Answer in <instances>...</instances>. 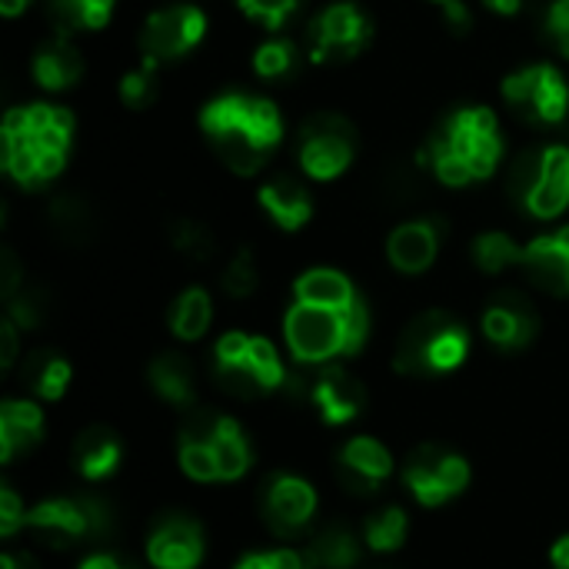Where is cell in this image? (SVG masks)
<instances>
[{"instance_id": "5bb4252c", "label": "cell", "mask_w": 569, "mask_h": 569, "mask_svg": "<svg viewBox=\"0 0 569 569\" xmlns=\"http://www.w3.org/2000/svg\"><path fill=\"white\" fill-rule=\"evenodd\" d=\"M403 483L423 507H443L447 500L460 497L470 483V467L460 453L423 443L403 463Z\"/></svg>"}, {"instance_id": "9c48e42d", "label": "cell", "mask_w": 569, "mask_h": 569, "mask_svg": "<svg viewBox=\"0 0 569 569\" xmlns=\"http://www.w3.org/2000/svg\"><path fill=\"white\" fill-rule=\"evenodd\" d=\"M513 200L537 220H557L569 207V147L547 143L517 160L510 173Z\"/></svg>"}, {"instance_id": "52a82bcc", "label": "cell", "mask_w": 569, "mask_h": 569, "mask_svg": "<svg viewBox=\"0 0 569 569\" xmlns=\"http://www.w3.org/2000/svg\"><path fill=\"white\" fill-rule=\"evenodd\" d=\"M470 353V330L447 310H427L407 323L397 343V370L407 377L453 373Z\"/></svg>"}, {"instance_id": "bcb514c9", "label": "cell", "mask_w": 569, "mask_h": 569, "mask_svg": "<svg viewBox=\"0 0 569 569\" xmlns=\"http://www.w3.org/2000/svg\"><path fill=\"white\" fill-rule=\"evenodd\" d=\"M527 3L530 0H483V7L493 10V13H500V17H517Z\"/></svg>"}, {"instance_id": "e575fe53", "label": "cell", "mask_w": 569, "mask_h": 569, "mask_svg": "<svg viewBox=\"0 0 569 569\" xmlns=\"http://www.w3.org/2000/svg\"><path fill=\"white\" fill-rule=\"evenodd\" d=\"M160 93V83H157V63L150 60H140L137 70H127L120 77V100L123 107L130 110H147Z\"/></svg>"}, {"instance_id": "7dc6e473", "label": "cell", "mask_w": 569, "mask_h": 569, "mask_svg": "<svg viewBox=\"0 0 569 569\" xmlns=\"http://www.w3.org/2000/svg\"><path fill=\"white\" fill-rule=\"evenodd\" d=\"M550 563H553V569H569V533L553 543V550H550Z\"/></svg>"}, {"instance_id": "7402d4cb", "label": "cell", "mask_w": 569, "mask_h": 569, "mask_svg": "<svg viewBox=\"0 0 569 569\" xmlns=\"http://www.w3.org/2000/svg\"><path fill=\"white\" fill-rule=\"evenodd\" d=\"M30 73L40 90H50V93L70 90L83 77V53L70 40V33H53L33 50Z\"/></svg>"}, {"instance_id": "cb8c5ba5", "label": "cell", "mask_w": 569, "mask_h": 569, "mask_svg": "<svg viewBox=\"0 0 569 569\" xmlns=\"http://www.w3.org/2000/svg\"><path fill=\"white\" fill-rule=\"evenodd\" d=\"M43 440V413L30 400L0 403V460L13 463Z\"/></svg>"}, {"instance_id": "2e32d148", "label": "cell", "mask_w": 569, "mask_h": 569, "mask_svg": "<svg viewBox=\"0 0 569 569\" xmlns=\"http://www.w3.org/2000/svg\"><path fill=\"white\" fill-rule=\"evenodd\" d=\"M260 513L273 537L297 540L310 530L317 513V493L293 473H273L260 490Z\"/></svg>"}, {"instance_id": "3957f363", "label": "cell", "mask_w": 569, "mask_h": 569, "mask_svg": "<svg viewBox=\"0 0 569 569\" xmlns=\"http://www.w3.org/2000/svg\"><path fill=\"white\" fill-rule=\"evenodd\" d=\"M200 133L233 173L253 177L283 143V117L273 100L233 90L203 103Z\"/></svg>"}, {"instance_id": "7a4b0ae2", "label": "cell", "mask_w": 569, "mask_h": 569, "mask_svg": "<svg viewBox=\"0 0 569 569\" xmlns=\"http://www.w3.org/2000/svg\"><path fill=\"white\" fill-rule=\"evenodd\" d=\"M73 150V113L53 103H23L0 123V167L23 187L40 190L57 180Z\"/></svg>"}, {"instance_id": "f35d334b", "label": "cell", "mask_w": 569, "mask_h": 569, "mask_svg": "<svg viewBox=\"0 0 569 569\" xmlns=\"http://www.w3.org/2000/svg\"><path fill=\"white\" fill-rule=\"evenodd\" d=\"M53 223L67 233V237H83L87 233V207L73 197H60L53 203Z\"/></svg>"}, {"instance_id": "7c38bea8", "label": "cell", "mask_w": 569, "mask_h": 569, "mask_svg": "<svg viewBox=\"0 0 569 569\" xmlns=\"http://www.w3.org/2000/svg\"><path fill=\"white\" fill-rule=\"evenodd\" d=\"M370 40H373V20L353 0H337L330 7H323L313 17L310 30H307L310 57L317 63H347V60H357L367 50Z\"/></svg>"}, {"instance_id": "ffe728a7", "label": "cell", "mask_w": 569, "mask_h": 569, "mask_svg": "<svg viewBox=\"0 0 569 569\" xmlns=\"http://www.w3.org/2000/svg\"><path fill=\"white\" fill-rule=\"evenodd\" d=\"M440 243H443V223L437 217L407 220L393 227V233L387 237V260L393 263V270L417 277L433 267Z\"/></svg>"}, {"instance_id": "60d3db41", "label": "cell", "mask_w": 569, "mask_h": 569, "mask_svg": "<svg viewBox=\"0 0 569 569\" xmlns=\"http://www.w3.org/2000/svg\"><path fill=\"white\" fill-rule=\"evenodd\" d=\"M547 37L553 40V47L569 57V0H553L547 10Z\"/></svg>"}, {"instance_id": "ba28073f", "label": "cell", "mask_w": 569, "mask_h": 569, "mask_svg": "<svg viewBox=\"0 0 569 569\" xmlns=\"http://www.w3.org/2000/svg\"><path fill=\"white\" fill-rule=\"evenodd\" d=\"M213 377L230 397L260 400L287 387L290 370L283 367L270 340L233 330V333H223L213 347Z\"/></svg>"}, {"instance_id": "484cf974", "label": "cell", "mask_w": 569, "mask_h": 569, "mask_svg": "<svg viewBox=\"0 0 569 569\" xmlns=\"http://www.w3.org/2000/svg\"><path fill=\"white\" fill-rule=\"evenodd\" d=\"M70 460H73V467H77L80 477H87V480H107V477L120 467L123 447H120V440H117L113 430L93 423V427H87V430L73 440Z\"/></svg>"}, {"instance_id": "8d00e7d4", "label": "cell", "mask_w": 569, "mask_h": 569, "mask_svg": "<svg viewBox=\"0 0 569 569\" xmlns=\"http://www.w3.org/2000/svg\"><path fill=\"white\" fill-rule=\"evenodd\" d=\"M247 20L260 23L263 30H280L300 7V0H237Z\"/></svg>"}, {"instance_id": "836d02e7", "label": "cell", "mask_w": 569, "mask_h": 569, "mask_svg": "<svg viewBox=\"0 0 569 569\" xmlns=\"http://www.w3.org/2000/svg\"><path fill=\"white\" fill-rule=\"evenodd\" d=\"M257 283H260V270H257L253 250H250V247H240V250L227 260V267H223V273H220V287H223L227 297L243 300V297H250V293L257 290Z\"/></svg>"}, {"instance_id": "1f68e13d", "label": "cell", "mask_w": 569, "mask_h": 569, "mask_svg": "<svg viewBox=\"0 0 569 569\" xmlns=\"http://www.w3.org/2000/svg\"><path fill=\"white\" fill-rule=\"evenodd\" d=\"M407 540V513L400 507H383L363 520V543L377 553H393Z\"/></svg>"}, {"instance_id": "44dd1931", "label": "cell", "mask_w": 569, "mask_h": 569, "mask_svg": "<svg viewBox=\"0 0 569 569\" xmlns=\"http://www.w3.org/2000/svg\"><path fill=\"white\" fill-rule=\"evenodd\" d=\"M527 277L547 290V293H563L569 297V223L553 230V233H543V237H533L527 247H523V263Z\"/></svg>"}, {"instance_id": "681fc988", "label": "cell", "mask_w": 569, "mask_h": 569, "mask_svg": "<svg viewBox=\"0 0 569 569\" xmlns=\"http://www.w3.org/2000/svg\"><path fill=\"white\" fill-rule=\"evenodd\" d=\"M30 3H33V0H0V13H3L7 20H13V17H20Z\"/></svg>"}, {"instance_id": "603a6c76", "label": "cell", "mask_w": 569, "mask_h": 569, "mask_svg": "<svg viewBox=\"0 0 569 569\" xmlns=\"http://www.w3.org/2000/svg\"><path fill=\"white\" fill-rule=\"evenodd\" d=\"M257 203L287 233L303 230L313 217V193L293 177H270L267 183H260Z\"/></svg>"}, {"instance_id": "e0dca14e", "label": "cell", "mask_w": 569, "mask_h": 569, "mask_svg": "<svg viewBox=\"0 0 569 569\" xmlns=\"http://www.w3.org/2000/svg\"><path fill=\"white\" fill-rule=\"evenodd\" d=\"M480 323H483V337L503 353H517V350L530 347L533 337L540 333V317H537L533 303L517 290L493 293L483 307Z\"/></svg>"}, {"instance_id": "6da1fadb", "label": "cell", "mask_w": 569, "mask_h": 569, "mask_svg": "<svg viewBox=\"0 0 569 569\" xmlns=\"http://www.w3.org/2000/svg\"><path fill=\"white\" fill-rule=\"evenodd\" d=\"M370 333V310L353 280L333 267H313L297 277L293 303L283 317V337L303 367H323L353 357Z\"/></svg>"}, {"instance_id": "f907efd6", "label": "cell", "mask_w": 569, "mask_h": 569, "mask_svg": "<svg viewBox=\"0 0 569 569\" xmlns=\"http://www.w3.org/2000/svg\"><path fill=\"white\" fill-rule=\"evenodd\" d=\"M377 569H390V567H377Z\"/></svg>"}, {"instance_id": "d590c367", "label": "cell", "mask_w": 569, "mask_h": 569, "mask_svg": "<svg viewBox=\"0 0 569 569\" xmlns=\"http://www.w3.org/2000/svg\"><path fill=\"white\" fill-rule=\"evenodd\" d=\"M170 243H173V250L177 253H183L187 260H197V263H203V260H210L213 253H217V240H213V233L203 227V223H197V220H177L173 227H170Z\"/></svg>"}, {"instance_id": "d6a6232c", "label": "cell", "mask_w": 569, "mask_h": 569, "mask_svg": "<svg viewBox=\"0 0 569 569\" xmlns=\"http://www.w3.org/2000/svg\"><path fill=\"white\" fill-rule=\"evenodd\" d=\"M297 63H300V50L283 37H273L253 50V73L270 83H280L290 73H297Z\"/></svg>"}, {"instance_id": "b9f144b4", "label": "cell", "mask_w": 569, "mask_h": 569, "mask_svg": "<svg viewBox=\"0 0 569 569\" xmlns=\"http://www.w3.org/2000/svg\"><path fill=\"white\" fill-rule=\"evenodd\" d=\"M23 520H27V510L20 507L17 493L10 487H3L0 490V533L3 537H13L23 527Z\"/></svg>"}, {"instance_id": "ee69618b", "label": "cell", "mask_w": 569, "mask_h": 569, "mask_svg": "<svg viewBox=\"0 0 569 569\" xmlns=\"http://www.w3.org/2000/svg\"><path fill=\"white\" fill-rule=\"evenodd\" d=\"M427 3H433L447 17L450 27H457V30H467L470 27V7H467V0H427Z\"/></svg>"}, {"instance_id": "30bf717a", "label": "cell", "mask_w": 569, "mask_h": 569, "mask_svg": "<svg viewBox=\"0 0 569 569\" xmlns=\"http://www.w3.org/2000/svg\"><path fill=\"white\" fill-rule=\"evenodd\" d=\"M353 157H357V130L347 117L313 113L310 120H303L297 133V160L310 180L330 183L343 177Z\"/></svg>"}, {"instance_id": "c3c4849f", "label": "cell", "mask_w": 569, "mask_h": 569, "mask_svg": "<svg viewBox=\"0 0 569 569\" xmlns=\"http://www.w3.org/2000/svg\"><path fill=\"white\" fill-rule=\"evenodd\" d=\"M0 569H40V567H37V560H33V557H27V553H3Z\"/></svg>"}, {"instance_id": "4dcf8cb0", "label": "cell", "mask_w": 569, "mask_h": 569, "mask_svg": "<svg viewBox=\"0 0 569 569\" xmlns=\"http://www.w3.org/2000/svg\"><path fill=\"white\" fill-rule=\"evenodd\" d=\"M470 253H473V263H477L483 273H490V277H497V273L513 270V267L523 263V247H520L510 233H503V230L480 233V237L473 240Z\"/></svg>"}, {"instance_id": "f1b7e54d", "label": "cell", "mask_w": 569, "mask_h": 569, "mask_svg": "<svg viewBox=\"0 0 569 569\" xmlns=\"http://www.w3.org/2000/svg\"><path fill=\"white\" fill-rule=\"evenodd\" d=\"M117 0H47L57 33H93L110 23Z\"/></svg>"}, {"instance_id": "ac0fdd59", "label": "cell", "mask_w": 569, "mask_h": 569, "mask_svg": "<svg viewBox=\"0 0 569 569\" xmlns=\"http://www.w3.org/2000/svg\"><path fill=\"white\" fill-rule=\"evenodd\" d=\"M203 550V530L187 513H163L150 527L147 557L157 569H197Z\"/></svg>"}, {"instance_id": "f6af8a7d", "label": "cell", "mask_w": 569, "mask_h": 569, "mask_svg": "<svg viewBox=\"0 0 569 569\" xmlns=\"http://www.w3.org/2000/svg\"><path fill=\"white\" fill-rule=\"evenodd\" d=\"M80 569H137V567H127L120 557H113V553H93V557H87Z\"/></svg>"}, {"instance_id": "8fae6325", "label": "cell", "mask_w": 569, "mask_h": 569, "mask_svg": "<svg viewBox=\"0 0 569 569\" xmlns=\"http://www.w3.org/2000/svg\"><path fill=\"white\" fill-rule=\"evenodd\" d=\"M500 93L507 107L537 127H553L567 117L569 87L567 77L553 63H527L503 77Z\"/></svg>"}, {"instance_id": "7bdbcfd3", "label": "cell", "mask_w": 569, "mask_h": 569, "mask_svg": "<svg viewBox=\"0 0 569 569\" xmlns=\"http://www.w3.org/2000/svg\"><path fill=\"white\" fill-rule=\"evenodd\" d=\"M17 330L20 327L10 317H3V323H0V367L3 370H10L17 363Z\"/></svg>"}, {"instance_id": "74e56055", "label": "cell", "mask_w": 569, "mask_h": 569, "mask_svg": "<svg viewBox=\"0 0 569 569\" xmlns=\"http://www.w3.org/2000/svg\"><path fill=\"white\" fill-rule=\"evenodd\" d=\"M7 317L20 327V330H30L40 323L43 317V300L33 293V290H17L7 297Z\"/></svg>"}, {"instance_id": "4fadbf2b", "label": "cell", "mask_w": 569, "mask_h": 569, "mask_svg": "<svg viewBox=\"0 0 569 569\" xmlns=\"http://www.w3.org/2000/svg\"><path fill=\"white\" fill-rule=\"evenodd\" d=\"M203 37H207V13L193 3H170L143 20L137 47L143 60L160 67L187 57Z\"/></svg>"}, {"instance_id": "5b68a950", "label": "cell", "mask_w": 569, "mask_h": 569, "mask_svg": "<svg viewBox=\"0 0 569 569\" xmlns=\"http://www.w3.org/2000/svg\"><path fill=\"white\" fill-rule=\"evenodd\" d=\"M180 467L200 483L237 480L253 463V450L240 423L217 410H190L180 427Z\"/></svg>"}, {"instance_id": "d4e9b609", "label": "cell", "mask_w": 569, "mask_h": 569, "mask_svg": "<svg viewBox=\"0 0 569 569\" xmlns=\"http://www.w3.org/2000/svg\"><path fill=\"white\" fill-rule=\"evenodd\" d=\"M363 533L350 530L347 523L333 520L327 527H320L313 537H310V547H307V560L313 569H353L363 557Z\"/></svg>"}, {"instance_id": "83f0119b", "label": "cell", "mask_w": 569, "mask_h": 569, "mask_svg": "<svg viewBox=\"0 0 569 569\" xmlns=\"http://www.w3.org/2000/svg\"><path fill=\"white\" fill-rule=\"evenodd\" d=\"M150 387L160 400H167L170 407H193L197 400V380H193V367L187 363V357L180 353H160L150 370Z\"/></svg>"}, {"instance_id": "8992f818", "label": "cell", "mask_w": 569, "mask_h": 569, "mask_svg": "<svg viewBox=\"0 0 569 569\" xmlns=\"http://www.w3.org/2000/svg\"><path fill=\"white\" fill-rule=\"evenodd\" d=\"M23 527L53 550L100 547L117 533V513L103 497L70 493L43 500L33 510H27Z\"/></svg>"}, {"instance_id": "f546056e", "label": "cell", "mask_w": 569, "mask_h": 569, "mask_svg": "<svg viewBox=\"0 0 569 569\" xmlns=\"http://www.w3.org/2000/svg\"><path fill=\"white\" fill-rule=\"evenodd\" d=\"M210 323H213V300H210V293L203 287H190L173 300V307H170L173 337H180L187 343L200 340L210 330Z\"/></svg>"}, {"instance_id": "277c9868", "label": "cell", "mask_w": 569, "mask_h": 569, "mask_svg": "<svg viewBox=\"0 0 569 569\" xmlns=\"http://www.w3.org/2000/svg\"><path fill=\"white\" fill-rule=\"evenodd\" d=\"M503 160L500 120L490 107H463L427 140L423 163L443 187H470L497 173Z\"/></svg>"}, {"instance_id": "d6986e66", "label": "cell", "mask_w": 569, "mask_h": 569, "mask_svg": "<svg viewBox=\"0 0 569 569\" xmlns=\"http://www.w3.org/2000/svg\"><path fill=\"white\" fill-rule=\"evenodd\" d=\"M390 473H393V457L373 437H353L337 453V477L357 497L377 493L390 480Z\"/></svg>"}, {"instance_id": "ab89813d", "label": "cell", "mask_w": 569, "mask_h": 569, "mask_svg": "<svg viewBox=\"0 0 569 569\" xmlns=\"http://www.w3.org/2000/svg\"><path fill=\"white\" fill-rule=\"evenodd\" d=\"M233 569H313L307 557L293 550H273V553H250Z\"/></svg>"}, {"instance_id": "9a60e30c", "label": "cell", "mask_w": 569, "mask_h": 569, "mask_svg": "<svg viewBox=\"0 0 569 569\" xmlns=\"http://www.w3.org/2000/svg\"><path fill=\"white\" fill-rule=\"evenodd\" d=\"M287 390L297 393L300 400L313 403L330 427L357 420L363 413V407H367L363 383L350 370H343L337 363H323L317 373H297V377L290 373Z\"/></svg>"}, {"instance_id": "4316f807", "label": "cell", "mask_w": 569, "mask_h": 569, "mask_svg": "<svg viewBox=\"0 0 569 569\" xmlns=\"http://www.w3.org/2000/svg\"><path fill=\"white\" fill-rule=\"evenodd\" d=\"M20 383L40 400H60L70 387V363L57 350H30L20 363Z\"/></svg>"}]
</instances>
